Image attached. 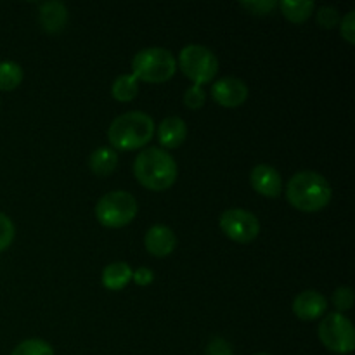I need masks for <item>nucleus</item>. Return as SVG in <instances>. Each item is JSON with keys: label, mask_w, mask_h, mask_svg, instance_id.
<instances>
[{"label": "nucleus", "mask_w": 355, "mask_h": 355, "mask_svg": "<svg viewBox=\"0 0 355 355\" xmlns=\"http://www.w3.org/2000/svg\"><path fill=\"white\" fill-rule=\"evenodd\" d=\"M333 191L329 186L328 179L321 173L311 172H298L288 180L286 198L293 208L300 211H319L326 208L331 201Z\"/></svg>", "instance_id": "1"}, {"label": "nucleus", "mask_w": 355, "mask_h": 355, "mask_svg": "<svg viewBox=\"0 0 355 355\" xmlns=\"http://www.w3.org/2000/svg\"><path fill=\"white\" fill-rule=\"evenodd\" d=\"M134 175L149 191H166L177 180V163L162 148H148L134 162Z\"/></svg>", "instance_id": "2"}, {"label": "nucleus", "mask_w": 355, "mask_h": 355, "mask_svg": "<svg viewBox=\"0 0 355 355\" xmlns=\"http://www.w3.org/2000/svg\"><path fill=\"white\" fill-rule=\"evenodd\" d=\"M155 135V121L142 111H128L111 121L107 139L114 151H134L148 144Z\"/></svg>", "instance_id": "3"}, {"label": "nucleus", "mask_w": 355, "mask_h": 355, "mask_svg": "<svg viewBox=\"0 0 355 355\" xmlns=\"http://www.w3.org/2000/svg\"><path fill=\"white\" fill-rule=\"evenodd\" d=\"M177 62L170 51L162 47H149L137 52L132 59V75L139 82L165 83L175 75Z\"/></svg>", "instance_id": "4"}, {"label": "nucleus", "mask_w": 355, "mask_h": 355, "mask_svg": "<svg viewBox=\"0 0 355 355\" xmlns=\"http://www.w3.org/2000/svg\"><path fill=\"white\" fill-rule=\"evenodd\" d=\"M137 215V201L127 191H111L96 205V217L101 225L120 229L130 224Z\"/></svg>", "instance_id": "5"}, {"label": "nucleus", "mask_w": 355, "mask_h": 355, "mask_svg": "<svg viewBox=\"0 0 355 355\" xmlns=\"http://www.w3.org/2000/svg\"><path fill=\"white\" fill-rule=\"evenodd\" d=\"M179 66L184 75L198 87L210 83L218 71L217 55L203 45L184 47L179 54Z\"/></svg>", "instance_id": "6"}, {"label": "nucleus", "mask_w": 355, "mask_h": 355, "mask_svg": "<svg viewBox=\"0 0 355 355\" xmlns=\"http://www.w3.org/2000/svg\"><path fill=\"white\" fill-rule=\"evenodd\" d=\"M319 340L328 350L335 354H350L355 349L354 324L340 312L324 315L319 324Z\"/></svg>", "instance_id": "7"}, {"label": "nucleus", "mask_w": 355, "mask_h": 355, "mask_svg": "<svg viewBox=\"0 0 355 355\" xmlns=\"http://www.w3.org/2000/svg\"><path fill=\"white\" fill-rule=\"evenodd\" d=\"M222 232L227 236L231 241L241 243H252L259 238L260 234V222L252 211H246L243 208H229L220 215Z\"/></svg>", "instance_id": "8"}, {"label": "nucleus", "mask_w": 355, "mask_h": 355, "mask_svg": "<svg viewBox=\"0 0 355 355\" xmlns=\"http://www.w3.org/2000/svg\"><path fill=\"white\" fill-rule=\"evenodd\" d=\"M211 97L215 103L224 107H238L248 99V87L243 80L225 76L211 85Z\"/></svg>", "instance_id": "9"}, {"label": "nucleus", "mask_w": 355, "mask_h": 355, "mask_svg": "<svg viewBox=\"0 0 355 355\" xmlns=\"http://www.w3.org/2000/svg\"><path fill=\"white\" fill-rule=\"evenodd\" d=\"M326 312H328V300L319 291H302L293 300V314L302 321H315L324 318Z\"/></svg>", "instance_id": "10"}, {"label": "nucleus", "mask_w": 355, "mask_h": 355, "mask_svg": "<svg viewBox=\"0 0 355 355\" xmlns=\"http://www.w3.org/2000/svg\"><path fill=\"white\" fill-rule=\"evenodd\" d=\"M250 182L257 193L266 198H277L283 193V179H281L279 172L267 163L257 165L252 170Z\"/></svg>", "instance_id": "11"}, {"label": "nucleus", "mask_w": 355, "mask_h": 355, "mask_svg": "<svg viewBox=\"0 0 355 355\" xmlns=\"http://www.w3.org/2000/svg\"><path fill=\"white\" fill-rule=\"evenodd\" d=\"M175 232L170 227H166V225H153V227L148 229L144 236V246L148 253H151L153 257H158V259L168 257L175 250Z\"/></svg>", "instance_id": "12"}, {"label": "nucleus", "mask_w": 355, "mask_h": 355, "mask_svg": "<svg viewBox=\"0 0 355 355\" xmlns=\"http://www.w3.org/2000/svg\"><path fill=\"white\" fill-rule=\"evenodd\" d=\"M187 137V125L182 118L168 116L159 123L158 141L165 149H175L184 144Z\"/></svg>", "instance_id": "13"}, {"label": "nucleus", "mask_w": 355, "mask_h": 355, "mask_svg": "<svg viewBox=\"0 0 355 355\" xmlns=\"http://www.w3.org/2000/svg\"><path fill=\"white\" fill-rule=\"evenodd\" d=\"M40 24L47 33H59L64 30L66 23H68V9L62 2L52 0V2H45L40 6Z\"/></svg>", "instance_id": "14"}, {"label": "nucleus", "mask_w": 355, "mask_h": 355, "mask_svg": "<svg viewBox=\"0 0 355 355\" xmlns=\"http://www.w3.org/2000/svg\"><path fill=\"white\" fill-rule=\"evenodd\" d=\"M132 267L127 262H113L103 270V286L110 291H120L132 281Z\"/></svg>", "instance_id": "15"}, {"label": "nucleus", "mask_w": 355, "mask_h": 355, "mask_svg": "<svg viewBox=\"0 0 355 355\" xmlns=\"http://www.w3.org/2000/svg\"><path fill=\"white\" fill-rule=\"evenodd\" d=\"M118 153L111 148H99L89 156V166L96 175L107 177L116 170Z\"/></svg>", "instance_id": "16"}, {"label": "nucleus", "mask_w": 355, "mask_h": 355, "mask_svg": "<svg viewBox=\"0 0 355 355\" xmlns=\"http://www.w3.org/2000/svg\"><path fill=\"white\" fill-rule=\"evenodd\" d=\"M111 94L118 103H130L139 94V80L132 73L128 75H120L113 82Z\"/></svg>", "instance_id": "17"}, {"label": "nucleus", "mask_w": 355, "mask_h": 355, "mask_svg": "<svg viewBox=\"0 0 355 355\" xmlns=\"http://www.w3.org/2000/svg\"><path fill=\"white\" fill-rule=\"evenodd\" d=\"M279 9L283 16L291 23H305L314 12V2H293V0H281Z\"/></svg>", "instance_id": "18"}, {"label": "nucleus", "mask_w": 355, "mask_h": 355, "mask_svg": "<svg viewBox=\"0 0 355 355\" xmlns=\"http://www.w3.org/2000/svg\"><path fill=\"white\" fill-rule=\"evenodd\" d=\"M23 68L14 61H2L0 62V90L9 92L19 87L23 82Z\"/></svg>", "instance_id": "19"}, {"label": "nucleus", "mask_w": 355, "mask_h": 355, "mask_svg": "<svg viewBox=\"0 0 355 355\" xmlns=\"http://www.w3.org/2000/svg\"><path fill=\"white\" fill-rule=\"evenodd\" d=\"M10 355H54V349L45 340L30 338L21 342Z\"/></svg>", "instance_id": "20"}, {"label": "nucleus", "mask_w": 355, "mask_h": 355, "mask_svg": "<svg viewBox=\"0 0 355 355\" xmlns=\"http://www.w3.org/2000/svg\"><path fill=\"white\" fill-rule=\"evenodd\" d=\"M333 305L336 307V311L340 314L350 311L354 305V291L350 286H340L338 290L333 293Z\"/></svg>", "instance_id": "21"}, {"label": "nucleus", "mask_w": 355, "mask_h": 355, "mask_svg": "<svg viewBox=\"0 0 355 355\" xmlns=\"http://www.w3.org/2000/svg\"><path fill=\"white\" fill-rule=\"evenodd\" d=\"M14 236H16V229H14L12 220L0 211V252L12 245Z\"/></svg>", "instance_id": "22"}, {"label": "nucleus", "mask_w": 355, "mask_h": 355, "mask_svg": "<svg viewBox=\"0 0 355 355\" xmlns=\"http://www.w3.org/2000/svg\"><path fill=\"white\" fill-rule=\"evenodd\" d=\"M318 23L324 30H331L340 23V14L335 7L324 6L318 10Z\"/></svg>", "instance_id": "23"}, {"label": "nucleus", "mask_w": 355, "mask_h": 355, "mask_svg": "<svg viewBox=\"0 0 355 355\" xmlns=\"http://www.w3.org/2000/svg\"><path fill=\"white\" fill-rule=\"evenodd\" d=\"M239 6L243 7V9L248 10L250 14H255V16H266V14H269L270 10H274V7L277 6V2H274V0H259V2H241Z\"/></svg>", "instance_id": "24"}, {"label": "nucleus", "mask_w": 355, "mask_h": 355, "mask_svg": "<svg viewBox=\"0 0 355 355\" xmlns=\"http://www.w3.org/2000/svg\"><path fill=\"white\" fill-rule=\"evenodd\" d=\"M184 104L189 110H200L205 104V90L198 85H193L191 89H187L186 94H184Z\"/></svg>", "instance_id": "25"}, {"label": "nucleus", "mask_w": 355, "mask_h": 355, "mask_svg": "<svg viewBox=\"0 0 355 355\" xmlns=\"http://www.w3.org/2000/svg\"><path fill=\"white\" fill-rule=\"evenodd\" d=\"M340 33L349 42L350 45L355 44V10H350L340 23Z\"/></svg>", "instance_id": "26"}, {"label": "nucleus", "mask_w": 355, "mask_h": 355, "mask_svg": "<svg viewBox=\"0 0 355 355\" xmlns=\"http://www.w3.org/2000/svg\"><path fill=\"white\" fill-rule=\"evenodd\" d=\"M207 355H234L231 343L224 338H214L207 347Z\"/></svg>", "instance_id": "27"}, {"label": "nucleus", "mask_w": 355, "mask_h": 355, "mask_svg": "<svg viewBox=\"0 0 355 355\" xmlns=\"http://www.w3.org/2000/svg\"><path fill=\"white\" fill-rule=\"evenodd\" d=\"M132 279H134V283L139 284V286H148V284H151L153 279H155V272H153L151 269H148V267H139V269L134 270V274H132Z\"/></svg>", "instance_id": "28"}, {"label": "nucleus", "mask_w": 355, "mask_h": 355, "mask_svg": "<svg viewBox=\"0 0 355 355\" xmlns=\"http://www.w3.org/2000/svg\"><path fill=\"white\" fill-rule=\"evenodd\" d=\"M255 355H270V354H255Z\"/></svg>", "instance_id": "29"}]
</instances>
